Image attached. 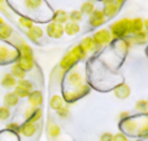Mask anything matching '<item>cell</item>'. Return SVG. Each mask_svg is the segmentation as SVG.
Listing matches in <instances>:
<instances>
[{"instance_id":"4316f807","label":"cell","mask_w":148,"mask_h":141,"mask_svg":"<svg viewBox=\"0 0 148 141\" xmlns=\"http://www.w3.org/2000/svg\"><path fill=\"white\" fill-rule=\"evenodd\" d=\"M48 134L51 137H57L60 134H61V129H60V127L57 126V124L51 123L48 127Z\"/></svg>"},{"instance_id":"d590c367","label":"cell","mask_w":148,"mask_h":141,"mask_svg":"<svg viewBox=\"0 0 148 141\" xmlns=\"http://www.w3.org/2000/svg\"><path fill=\"white\" fill-rule=\"evenodd\" d=\"M113 141H127V137L122 134H117L113 136Z\"/></svg>"},{"instance_id":"7c38bea8","label":"cell","mask_w":148,"mask_h":141,"mask_svg":"<svg viewBox=\"0 0 148 141\" xmlns=\"http://www.w3.org/2000/svg\"><path fill=\"white\" fill-rule=\"evenodd\" d=\"M16 84H17V79H16V78L13 77L12 74H5L4 77H3L1 85L4 88H8V89H10V88H14Z\"/></svg>"},{"instance_id":"ffe728a7","label":"cell","mask_w":148,"mask_h":141,"mask_svg":"<svg viewBox=\"0 0 148 141\" xmlns=\"http://www.w3.org/2000/svg\"><path fill=\"white\" fill-rule=\"evenodd\" d=\"M68 20H69V16L65 10H57L56 14H55V22L57 23H66Z\"/></svg>"},{"instance_id":"2e32d148","label":"cell","mask_w":148,"mask_h":141,"mask_svg":"<svg viewBox=\"0 0 148 141\" xmlns=\"http://www.w3.org/2000/svg\"><path fill=\"white\" fill-rule=\"evenodd\" d=\"M13 34V28L8 23L0 25V39H9Z\"/></svg>"},{"instance_id":"d6986e66","label":"cell","mask_w":148,"mask_h":141,"mask_svg":"<svg viewBox=\"0 0 148 141\" xmlns=\"http://www.w3.org/2000/svg\"><path fill=\"white\" fill-rule=\"evenodd\" d=\"M116 96H117L118 98H126L129 95H130V88L127 87V85H120V87L117 88V89L114 91Z\"/></svg>"},{"instance_id":"f35d334b","label":"cell","mask_w":148,"mask_h":141,"mask_svg":"<svg viewBox=\"0 0 148 141\" xmlns=\"http://www.w3.org/2000/svg\"><path fill=\"white\" fill-rule=\"evenodd\" d=\"M123 3H125V0H116V3H114V4L117 5V7H121V5H122Z\"/></svg>"},{"instance_id":"4dcf8cb0","label":"cell","mask_w":148,"mask_h":141,"mask_svg":"<svg viewBox=\"0 0 148 141\" xmlns=\"http://www.w3.org/2000/svg\"><path fill=\"white\" fill-rule=\"evenodd\" d=\"M135 109L139 111H147L148 110V102L144 100H140L135 104Z\"/></svg>"},{"instance_id":"e575fe53","label":"cell","mask_w":148,"mask_h":141,"mask_svg":"<svg viewBox=\"0 0 148 141\" xmlns=\"http://www.w3.org/2000/svg\"><path fill=\"white\" fill-rule=\"evenodd\" d=\"M100 141H113V135L109 134V132H105V134L101 135Z\"/></svg>"},{"instance_id":"74e56055","label":"cell","mask_w":148,"mask_h":141,"mask_svg":"<svg viewBox=\"0 0 148 141\" xmlns=\"http://www.w3.org/2000/svg\"><path fill=\"white\" fill-rule=\"evenodd\" d=\"M129 115H130V114H129L127 111H123V113H121V114H120V118H121V119H123V118H126V117H129Z\"/></svg>"},{"instance_id":"7bdbcfd3","label":"cell","mask_w":148,"mask_h":141,"mask_svg":"<svg viewBox=\"0 0 148 141\" xmlns=\"http://www.w3.org/2000/svg\"><path fill=\"white\" fill-rule=\"evenodd\" d=\"M147 102H148V100H147Z\"/></svg>"},{"instance_id":"d4e9b609","label":"cell","mask_w":148,"mask_h":141,"mask_svg":"<svg viewBox=\"0 0 148 141\" xmlns=\"http://www.w3.org/2000/svg\"><path fill=\"white\" fill-rule=\"evenodd\" d=\"M13 92H14V95L17 96L18 98H26L29 95H30V92H29V91L23 89L22 87H20V85H17V84H16L14 91H13Z\"/></svg>"},{"instance_id":"d6a6232c","label":"cell","mask_w":148,"mask_h":141,"mask_svg":"<svg viewBox=\"0 0 148 141\" xmlns=\"http://www.w3.org/2000/svg\"><path fill=\"white\" fill-rule=\"evenodd\" d=\"M42 0H26V7L29 9H35L39 4H40Z\"/></svg>"},{"instance_id":"7a4b0ae2","label":"cell","mask_w":148,"mask_h":141,"mask_svg":"<svg viewBox=\"0 0 148 141\" xmlns=\"http://www.w3.org/2000/svg\"><path fill=\"white\" fill-rule=\"evenodd\" d=\"M129 34H130V20L129 18H122L110 26V35L116 38H122Z\"/></svg>"},{"instance_id":"ab89813d","label":"cell","mask_w":148,"mask_h":141,"mask_svg":"<svg viewBox=\"0 0 148 141\" xmlns=\"http://www.w3.org/2000/svg\"><path fill=\"white\" fill-rule=\"evenodd\" d=\"M143 23H144V27L148 30V20H146V21H143Z\"/></svg>"},{"instance_id":"44dd1931","label":"cell","mask_w":148,"mask_h":141,"mask_svg":"<svg viewBox=\"0 0 148 141\" xmlns=\"http://www.w3.org/2000/svg\"><path fill=\"white\" fill-rule=\"evenodd\" d=\"M49 105H51V108L53 109V110H59L61 106H64V101H62L61 96H53V97L51 98V101H49Z\"/></svg>"},{"instance_id":"6da1fadb","label":"cell","mask_w":148,"mask_h":141,"mask_svg":"<svg viewBox=\"0 0 148 141\" xmlns=\"http://www.w3.org/2000/svg\"><path fill=\"white\" fill-rule=\"evenodd\" d=\"M84 56H86V52H84V49L81 47V44L75 45L72 51L68 52V53L62 57L61 62H60V66H61L62 70H68V69H70L75 62L81 61Z\"/></svg>"},{"instance_id":"7402d4cb","label":"cell","mask_w":148,"mask_h":141,"mask_svg":"<svg viewBox=\"0 0 148 141\" xmlns=\"http://www.w3.org/2000/svg\"><path fill=\"white\" fill-rule=\"evenodd\" d=\"M20 56L22 57H33V49L30 45H27L26 43H22L20 45Z\"/></svg>"},{"instance_id":"4fadbf2b","label":"cell","mask_w":148,"mask_h":141,"mask_svg":"<svg viewBox=\"0 0 148 141\" xmlns=\"http://www.w3.org/2000/svg\"><path fill=\"white\" fill-rule=\"evenodd\" d=\"M18 100L20 98L14 95V92H8L7 95L4 96V106H7L8 109L9 108H13L18 104Z\"/></svg>"},{"instance_id":"3957f363","label":"cell","mask_w":148,"mask_h":141,"mask_svg":"<svg viewBox=\"0 0 148 141\" xmlns=\"http://www.w3.org/2000/svg\"><path fill=\"white\" fill-rule=\"evenodd\" d=\"M112 39V35H110V31L107 30V28H101L99 30L94 36H92V40H94L95 45H104V44H108Z\"/></svg>"},{"instance_id":"ba28073f","label":"cell","mask_w":148,"mask_h":141,"mask_svg":"<svg viewBox=\"0 0 148 141\" xmlns=\"http://www.w3.org/2000/svg\"><path fill=\"white\" fill-rule=\"evenodd\" d=\"M16 64L23 70V71H29L34 67V58L33 57H22V56H18L17 62Z\"/></svg>"},{"instance_id":"1f68e13d","label":"cell","mask_w":148,"mask_h":141,"mask_svg":"<svg viewBox=\"0 0 148 141\" xmlns=\"http://www.w3.org/2000/svg\"><path fill=\"white\" fill-rule=\"evenodd\" d=\"M56 111H57V114H59V117H61V118H66V117L70 114V110L68 106H61V108Z\"/></svg>"},{"instance_id":"8992f818","label":"cell","mask_w":148,"mask_h":141,"mask_svg":"<svg viewBox=\"0 0 148 141\" xmlns=\"http://www.w3.org/2000/svg\"><path fill=\"white\" fill-rule=\"evenodd\" d=\"M36 132V124L35 123H31V122L26 121L25 123L20 124V134L23 135L25 137H31L34 136Z\"/></svg>"},{"instance_id":"9c48e42d","label":"cell","mask_w":148,"mask_h":141,"mask_svg":"<svg viewBox=\"0 0 148 141\" xmlns=\"http://www.w3.org/2000/svg\"><path fill=\"white\" fill-rule=\"evenodd\" d=\"M104 21H105V16L101 10H94V12L90 14V23H91L94 27L103 25Z\"/></svg>"},{"instance_id":"cb8c5ba5","label":"cell","mask_w":148,"mask_h":141,"mask_svg":"<svg viewBox=\"0 0 148 141\" xmlns=\"http://www.w3.org/2000/svg\"><path fill=\"white\" fill-rule=\"evenodd\" d=\"M95 10V8H94V3H91V1H86V3H83L82 4V7H81V13L82 14H91L92 12Z\"/></svg>"},{"instance_id":"ac0fdd59","label":"cell","mask_w":148,"mask_h":141,"mask_svg":"<svg viewBox=\"0 0 148 141\" xmlns=\"http://www.w3.org/2000/svg\"><path fill=\"white\" fill-rule=\"evenodd\" d=\"M10 74H12L13 77L16 78V79L21 80V79H25V74H26V73L23 71V70L21 69V67L18 66L17 64H14L12 66V69H10Z\"/></svg>"},{"instance_id":"52a82bcc","label":"cell","mask_w":148,"mask_h":141,"mask_svg":"<svg viewBox=\"0 0 148 141\" xmlns=\"http://www.w3.org/2000/svg\"><path fill=\"white\" fill-rule=\"evenodd\" d=\"M27 100L30 106L33 108H40V105L43 104V95L40 91H31L30 95L27 96Z\"/></svg>"},{"instance_id":"8fae6325","label":"cell","mask_w":148,"mask_h":141,"mask_svg":"<svg viewBox=\"0 0 148 141\" xmlns=\"http://www.w3.org/2000/svg\"><path fill=\"white\" fill-rule=\"evenodd\" d=\"M144 28V23L143 20L140 18H134V20H130V34H138L140 31H143Z\"/></svg>"},{"instance_id":"f1b7e54d","label":"cell","mask_w":148,"mask_h":141,"mask_svg":"<svg viewBox=\"0 0 148 141\" xmlns=\"http://www.w3.org/2000/svg\"><path fill=\"white\" fill-rule=\"evenodd\" d=\"M10 117V110L7 106H0V121H7Z\"/></svg>"},{"instance_id":"30bf717a","label":"cell","mask_w":148,"mask_h":141,"mask_svg":"<svg viewBox=\"0 0 148 141\" xmlns=\"http://www.w3.org/2000/svg\"><path fill=\"white\" fill-rule=\"evenodd\" d=\"M43 36V30L40 26H35L34 25L30 30H27V38L33 41H38L39 39Z\"/></svg>"},{"instance_id":"f546056e","label":"cell","mask_w":148,"mask_h":141,"mask_svg":"<svg viewBox=\"0 0 148 141\" xmlns=\"http://www.w3.org/2000/svg\"><path fill=\"white\" fill-rule=\"evenodd\" d=\"M82 16L83 14L81 13V10H73L69 14V20L72 21V22H78V21L82 20Z\"/></svg>"},{"instance_id":"836d02e7","label":"cell","mask_w":148,"mask_h":141,"mask_svg":"<svg viewBox=\"0 0 148 141\" xmlns=\"http://www.w3.org/2000/svg\"><path fill=\"white\" fill-rule=\"evenodd\" d=\"M7 128H8V131L13 132V134H18V132H20V124L18 123H9L7 126Z\"/></svg>"},{"instance_id":"b9f144b4","label":"cell","mask_w":148,"mask_h":141,"mask_svg":"<svg viewBox=\"0 0 148 141\" xmlns=\"http://www.w3.org/2000/svg\"><path fill=\"white\" fill-rule=\"evenodd\" d=\"M1 23H4V22H3V18L0 17V25H1Z\"/></svg>"},{"instance_id":"9a60e30c","label":"cell","mask_w":148,"mask_h":141,"mask_svg":"<svg viewBox=\"0 0 148 141\" xmlns=\"http://www.w3.org/2000/svg\"><path fill=\"white\" fill-rule=\"evenodd\" d=\"M81 47L84 49V52H92V51H95V48H96V45H95V43H94V40H92V38L91 36H87V38H84L83 40H82V43H81Z\"/></svg>"},{"instance_id":"5bb4252c","label":"cell","mask_w":148,"mask_h":141,"mask_svg":"<svg viewBox=\"0 0 148 141\" xmlns=\"http://www.w3.org/2000/svg\"><path fill=\"white\" fill-rule=\"evenodd\" d=\"M64 33H66L68 35H75L79 33V25L77 22H66L64 26Z\"/></svg>"},{"instance_id":"8d00e7d4","label":"cell","mask_w":148,"mask_h":141,"mask_svg":"<svg viewBox=\"0 0 148 141\" xmlns=\"http://www.w3.org/2000/svg\"><path fill=\"white\" fill-rule=\"evenodd\" d=\"M0 10H1L3 13H7V10H5V7H4V0H0Z\"/></svg>"},{"instance_id":"83f0119b","label":"cell","mask_w":148,"mask_h":141,"mask_svg":"<svg viewBox=\"0 0 148 141\" xmlns=\"http://www.w3.org/2000/svg\"><path fill=\"white\" fill-rule=\"evenodd\" d=\"M17 85H20V87H22L23 89L29 91V92H31L33 91V83L30 82V80H26V79H21L17 82Z\"/></svg>"},{"instance_id":"277c9868","label":"cell","mask_w":148,"mask_h":141,"mask_svg":"<svg viewBox=\"0 0 148 141\" xmlns=\"http://www.w3.org/2000/svg\"><path fill=\"white\" fill-rule=\"evenodd\" d=\"M47 34L48 36L55 39H60L62 35H64V25L57 22H51L47 26Z\"/></svg>"},{"instance_id":"5b68a950","label":"cell","mask_w":148,"mask_h":141,"mask_svg":"<svg viewBox=\"0 0 148 141\" xmlns=\"http://www.w3.org/2000/svg\"><path fill=\"white\" fill-rule=\"evenodd\" d=\"M42 115H43V111H42L40 108H30L26 109L25 111V118L27 122H31V123H36L38 121H40Z\"/></svg>"},{"instance_id":"484cf974","label":"cell","mask_w":148,"mask_h":141,"mask_svg":"<svg viewBox=\"0 0 148 141\" xmlns=\"http://www.w3.org/2000/svg\"><path fill=\"white\" fill-rule=\"evenodd\" d=\"M18 23H20L23 28H26V30H30V28L34 26L33 21H31L30 18H26V17H20L18 18Z\"/></svg>"},{"instance_id":"60d3db41","label":"cell","mask_w":148,"mask_h":141,"mask_svg":"<svg viewBox=\"0 0 148 141\" xmlns=\"http://www.w3.org/2000/svg\"><path fill=\"white\" fill-rule=\"evenodd\" d=\"M105 4H109V3H114V0H104Z\"/></svg>"},{"instance_id":"e0dca14e","label":"cell","mask_w":148,"mask_h":141,"mask_svg":"<svg viewBox=\"0 0 148 141\" xmlns=\"http://www.w3.org/2000/svg\"><path fill=\"white\" fill-rule=\"evenodd\" d=\"M117 10H118V7L114 4V3H109V4H105L104 7V16H107V17L112 18L114 17L116 14H117Z\"/></svg>"},{"instance_id":"603a6c76","label":"cell","mask_w":148,"mask_h":141,"mask_svg":"<svg viewBox=\"0 0 148 141\" xmlns=\"http://www.w3.org/2000/svg\"><path fill=\"white\" fill-rule=\"evenodd\" d=\"M147 39H148V35H147V33H144V31H140V33L134 34L133 35V41H135L136 44H144Z\"/></svg>"}]
</instances>
